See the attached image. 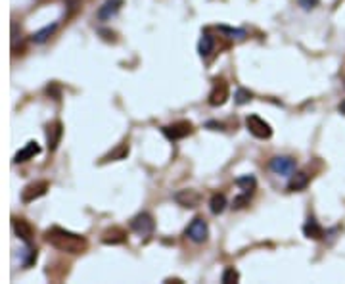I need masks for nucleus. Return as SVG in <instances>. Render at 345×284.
<instances>
[{
  "mask_svg": "<svg viewBox=\"0 0 345 284\" xmlns=\"http://www.w3.org/2000/svg\"><path fill=\"white\" fill-rule=\"evenodd\" d=\"M64 137V125L62 121H52L46 125V141H48V150H56L58 144Z\"/></svg>",
  "mask_w": 345,
  "mask_h": 284,
  "instance_id": "12",
  "label": "nucleus"
},
{
  "mask_svg": "<svg viewBox=\"0 0 345 284\" xmlns=\"http://www.w3.org/2000/svg\"><path fill=\"white\" fill-rule=\"evenodd\" d=\"M172 198H174L176 204H180L182 208H190V210H192V208H198L200 202H202V194H200L198 190H194V188L178 190Z\"/></svg>",
  "mask_w": 345,
  "mask_h": 284,
  "instance_id": "10",
  "label": "nucleus"
},
{
  "mask_svg": "<svg viewBox=\"0 0 345 284\" xmlns=\"http://www.w3.org/2000/svg\"><path fill=\"white\" fill-rule=\"evenodd\" d=\"M206 127H207V129H213V131H223V129H224V125L217 123V121H207Z\"/></svg>",
  "mask_w": 345,
  "mask_h": 284,
  "instance_id": "28",
  "label": "nucleus"
},
{
  "mask_svg": "<svg viewBox=\"0 0 345 284\" xmlns=\"http://www.w3.org/2000/svg\"><path fill=\"white\" fill-rule=\"evenodd\" d=\"M56 29H58V23L54 21L52 25H46V27H42L40 31H36V33L31 36V40L36 42V44H42V42H46V40H48V38L56 33Z\"/></svg>",
  "mask_w": 345,
  "mask_h": 284,
  "instance_id": "17",
  "label": "nucleus"
},
{
  "mask_svg": "<svg viewBox=\"0 0 345 284\" xmlns=\"http://www.w3.org/2000/svg\"><path fill=\"white\" fill-rule=\"evenodd\" d=\"M228 83L224 81V79H215V83H213V89L209 92V98H207V102L211 104V106H223L224 102L228 100Z\"/></svg>",
  "mask_w": 345,
  "mask_h": 284,
  "instance_id": "9",
  "label": "nucleus"
},
{
  "mask_svg": "<svg viewBox=\"0 0 345 284\" xmlns=\"http://www.w3.org/2000/svg\"><path fill=\"white\" fill-rule=\"evenodd\" d=\"M161 133L167 137V141L176 142V141L186 139L188 135H192V133H194V127H192L190 121H176V123L161 127Z\"/></svg>",
  "mask_w": 345,
  "mask_h": 284,
  "instance_id": "4",
  "label": "nucleus"
},
{
  "mask_svg": "<svg viewBox=\"0 0 345 284\" xmlns=\"http://www.w3.org/2000/svg\"><path fill=\"white\" fill-rule=\"evenodd\" d=\"M338 111H340V113H344V115H345V100L342 102V104H340V106H338Z\"/></svg>",
  "mask_w": 345,
  "mask_h": 284,
  "instance_id": "29",
  "label": "nucleus"
},
{
  "mask_svg": "<svg viewBox=\"0 0 345 284\" xmlns=\"http://www.w3.org/2000/svg\"><path fill=\"white\" fill-rule=\"evenodd\" d=\"M38 249L33 246V242L31 244H25V249H23V265L25 267H31L34 265V261H36V253Z\"/></svg>",
  "mask_w": 345,
  "mask_h": 284,
  "instance_id": "21",
  "label": "nucleus"
},
{
  "mask_svg": "<svg viewBox=\"0 0 345 284\" xmlns=\"http://www.w3.org/2000/svg\"><path fill=\"white\" fill-rule=\"evenodd\" d=\"M50 190V182L48 180H34L31 184H27L23 190H21V202L23 204H31L34 200L42 198Z\"/></svg>",
  "mask_w": 345,
  "mask_h": 284,
  "instance_id": "6",
  "label": "nucleus"
},
{
  "mask_svg": "<svg viewBox=\"0 0 345 284\" xmlns=\"http://www.w3.org/2000/svg\"><path fill=\"white\" fill-rule=\"evenodd\" d=\"M213 48H215V38L211 35H202V38H200V42H198V52H200V56L202 58H207L209 54L213 52Z\"/></svg>",
  "mask_w": 345,
  "mask_h": 284,
  "instance_id": "18",
  "label": "nucleus"
},
{
  "mask_svg": "<svg viewBox=\"0 0 345 284\" xmlns=\"http://www.w3.org/2000/svg\"><path fill=\"white\" fill-rule=\"evenodd\" d=\"M44 240H46V244H50L52 248H56L58 251L73 253V255L83 253L88 248V240L85 236L66 231L62 227H50L48 231L44 232Z\"/></svg>",
  "mask_w": 345,
  "mask_h": 284,
  "instance_id": "1",
  "label": "nucleus"
},
{
  "mask_svg": "<svg viewBox=\"0 0 345 284\" xmlns=\"http://www.w3.org/2000/svg\"><path fill=\"white\" fill-rule=\"evenodd\" d=\"M127 240V232L119 229V227H111L102 234V242L107 246H115V244H123Z\"/></svg>",
  "mask_w": 345,
  "mask_h": 284,
  "instance_id": "14",
  "label": "nucleus"
},
{
  "mask_svg": "<svg viewBox=\"0 0 345 284\" xmlns=\"http://www.w3.org/2000/svg\"><path fill=\"white\" fill-rule=\"evenodd\" d=\"M344 87H345V73H344Z\"/></svg>",
  "mask_w": 345,
  "mask_h": 284,
  "instance_id": "30",
  "label": "nucleus"
},
{
  "mask_svg": "<svg viewBox=\"0 0 345 284\" xmlns=\"http://www.w3.org/2000/svg\"><path fill=\"white\" fill-rule=\"evenodd\" d=\"M295 167H297V163L290 156H276V158L271 160V171L275 175H280V177L293 175L295 173Z\"/></svg>",
  "mask_w": 345,
  "mask_h": 284,
  "instance_id": "7",
  "label": "nucleus"
},
{
  "mask_svg": "<svg viewBox=\"0 0 345 284\" xmlns=\"http://www.w3.org/2000/svg\"><path fill=\"white\" fill-rule=\"evenodd\" d=\"M245 127H247V131L255 137V139H261V141H267V139H271L273 137V127L267 123L263 117H259L255 113H251V115H247L245 117Z\"/></svg>",
  "mask_w": 345,
  "mask_h": 284,
  "instance_id": "2",
  "label": "nucleus"
},
{
  "mask_svg": "<svg viewBox=\"0 0 345 284\" xmlns=\"http://www.w3.org/2000/svg\"><path fill=\"white\" fill-rule=\"evenodd\" d=\"M236 184L242 188V192L253 194V190H255V186H257V178L253 177V175H242V177L236 178Z\"/></svg>",
  "mask_w": 345,
  "mask_h": 284,
  "instance_id": "19",
  "label": "nucleus"
},
{
  "mask_svg": "<svg viewBox=\"0 0 345 284\" xmlns=\"http://www.w3.org/2000/svg\"><path fill=\"white\" fill-rule=\"evenodd\" d=\"M127 156H129V144H127V142H123V144H121V146H119V148H117V150H115V152H111V154H107V156H105V158H104L102 161L125 160Z\"/></svg>",
  "mask_w": 345,
  "mask_h": 284,
  "instance_id": "22",
  "label": "nucleus"
},
{
  "mask_svg": "<svg viewBox=\"0 0 345 284\" xmlns=\"http://www.w3.org/2000/svg\"><path fill=\"white\" fill-rule=\"evenodd\" d=\"M219 31H221V33H226V35H230L232 38H238V40L245 38V35H247L245 29H234V27H226V25H221Z\"/></svg>",
  "mask_w": 345,
  "mask_h": 284,
  "instance_id": "26",
  "label": "nucleus"
},
{
  "mask_svg": "<svg viewBox=\"0 0 345 284\" xmlns=\"http://www.w3.org/2000/svg\"><path fill=\"white\" fill-rule=\"evenodd\" d=\"M249 200H251V194H249V192H242L240 196H236V198L232 200V210H242V208H245V206L249 204Z\"/></svg>",
  "mask_w": 345,
  "mask_h": 284,
  "instance_id": "25",
  "label": "nucleus"
},
{
  "mask_svg": "<svg viewBox=\"0 0 345 284\" xmlns=\"http://www.w3.org/2000/svg\"><path fill=\"white\" fill-rule=\"evenodd\" d=\"M129 227H131V231L135 232V234H138V236H150V234L155 231V221L148 212H142L131 219Z\"/></svg>",
  "mask_w": 345,
  "mask_h": 284,
  "instance_id": "3",
  "label": "nucleus"
},
{
  "mask_svg": "<svg viewBox=\"0 0 345 284\" xmlns=\"http://www.w3.org/2000/svg\"><path fill=\"white\" fill-rule=\"evenodd\" d=\"M318 4V0H299V6H303L305 10H310V8H314Z\"/></svg>",
  "mask_w": 345,
  "mask_h": 284,
  "instance_id": "27",
  "label": "nucleus"
},
{
  "mask_svg": "<svg viewBox=\"0 0 345 284\" xmlns=\"http://www.w3.org/2000/svg\"><path fill=\"white\" fill-rule=\"evenodd\" d=\"M309 175L307 173H295V175H292V178H290V182H288V190L290 192H299V190H305L307 186H309Z\"/></svg>",
  "mask_w": 345,
  "mask_h": 284,
  "instance_id": "16",
  "label": "nucleus"
},
{
  "mask_svg": "<svg viewBox=\"0 0 345 284\" xmlns=\"http://www.w3.org/2000/svg\"><path fill=\"white\" fill-rule=\"evenodd\" d=\"M251 98H253V94H251L247 89H238V90H236V94H234V100H236V104H238V106L247 104Z\"/></svg>",
  "mask_w": 345,
  "mask_h": 284,
  "instance_id": "24",
  "label": "nucleus"
},
{
  "mask_svg": "<svg viewBox=\"0 0 345 284\" xmlns=\"http://www.w3.org/2000/svg\"><path fill=\"white\" fill-rule=\"evenodd\" d=\"M209 210H211V213H215V215L223 213L224 210H226V196L224 194L211 196V200H209Z\"/></svg>",
  "mask_w": 345,
  "mask_h": 284,
  "instance_id": "20",
  "label": "nucleus"
},
{
  "mask_svg": "<svg viewBox=\"0 0 345 284\" xmlns=\"http://www.w3.org/2000/svg\"><path fill=\"white\" fill-rule=\"evenodd\" d=\"M240 281V273L234 269V267H226L223 271V277H221V283L230 284V283H238Z\"/></svg>",
  "mask_w": 345,
  "mask_h": 284,
  "instance_id": "23",
  "label": "nucleus"
},
{
  "mask_svg": "<svg viewBox=\"0 0 345 284\" xmlns=\"http://www.w3.org/2000/svg\"><path fill=\"white\" fill-rule=\"evenodd\" d=\"M40 154V146H38V142L36 141H29L19 152H17L16 156H14V163H23V161H29L33 160L34 156H38Z\"/></svg>",
  "mask_w": 345,
  "mask_h": 284,
  "instance_id": "13",
  "label": "nucleus"
},
{
  "mask_svg": "<svg viewBox=\"0 0 345 284\" xmlns=\"http://www.w3.org/2000/svg\"><path fill=\"white\" fill-rule=\"evenodd\" d=\"M303 234H305L307 238H310V240H322V238H324V229L316 223L314 217H309L307 223L303 225Z\"/></svg>",
  "mask_w": 345,
  "mask_h": 284,
  "instance_id": "15",
  "label": "nucleus"
},
{
  "mask_svg": "<svg viewBox=\"0 0 345 284\" xmlns=\"http://www.w3.org/2000/svg\"><path fill=\"white\" fill-rule=\"evenodd\" d=\"M186 236L196 244L206 242L207 236H209V227H207L206 219L204 217H194L190 221V225L186 227Z\"/></svg>",
  "mask_w": 345,
  "mask_h": 284,
  "instance_id": "5",
  "label": "nucleus"
},
{
  "mask_svg": "<svg viewBox=\"0 0 345 284\" xmlns=\"http://www.w3.org/2000/svg\"><path fill=\"white\" fill-rule=\"evenodd\" d=\"M12 231H14V234H16L19 240H23L25 244H31V242H33L34 229L27 219H23V217H14V219H12Z\"/></svg>",
  "mask_w": 345,
  "mask_h": 284,
  "instance_id": "8",
  "label": "nucleus"
},
{
  "mask_svg": "<svg viewBox=\"0 0 345 284\" xmlns=\"http://www.w3.org/2000/svg\"><path fill=\"white\" fill-rule=\"evenodd\" d=\"M121 6H123V0H105L102 6L98 8L96 18L100 19V21H109V19L115 18L119 14Z\"/></svg>",
  "mask_w": 345,
  "mask_h": 284,
  "instance_id": "11",
  "label": "nucleus"
}]
</instances>
